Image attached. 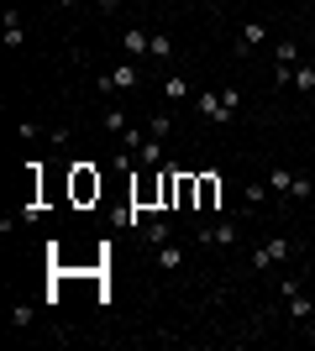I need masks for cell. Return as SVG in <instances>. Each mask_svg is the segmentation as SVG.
Returning <instances> with one entry per match:
<instances>
[{"mask_svg": "<svg viewBox=\"0 0 315 351\" xmlns=\"http://www.w3.org/2000/svg\"><path fill=\"white\" fill-rule=\"evenodd\" d=\"M268 189L273 194H289V199H310L315 184H310V178H300V173H289V168H268Z\"/></svg>", "mask_w": 315, "mask_h": 351, "instance_id": "6da1fadb", "label": "cell"}, {"mask_svg": "<svg viewBox=\"0 0 315 351\" xmlns=\"http://www.w3.org/2000/svg\"><path fill=\"white\" fill-rule=\"evenodd\" d=\"M289 252H294V241H289V236H268V241L253 252V267H257V273H268V267L289 263Z\"/></svg>", "mask_w": 315, "mask_h": 351, "instance_id": "7a4b0ae2", "label": "cell"}, {"mask_svg": "<svg viewBox=\"0 0 315 351\" xmlns=\"http://www.w3.org/2000/svg\"><path fill=\"white\" fill-rule=\"evenodd\" d=\"M195 110L210 121V126H231V110H226V100H221V89H205V95H195Z\"/></svg>", "mask_w": 315, "mask_h": 351, "instance_id": "3957f363", "label": "cell"}, {"mask_svg": "<svg viewBox=\"0 0 315 351\" xmlns=\"http://www.w3.org/2000/svg\"><path fill=\"white\" fill-rule=\"evenodd\" d=\"M279 293H284V309H289V320H310V293H300V283H294V278H284V283H279Z\"/></svg>", "mask_w": 315, "mask_h": 351, "instance_id": "277c9868", "label": "cell"}, {"mask_svg": "<svg viewBox=\"0 0 315 351\" xmlns=\"http://www.w3.org/2000/svg\"><path fill=\"white\" fill-rule=\"evenodd\" d=\"M132 84H137V63H121L105 79H95V89H105V95H121V89H132Z\"/></svg>", "mask_w": 315, "mask_h": 351, "instance_id": "5b68a950", "label": "cell"}, {"mask_svg": "<svg viewBox=\"0 0 315 351\" xmlns=\"http://www.w3.org/2000/svg\"><path fill=\"white\" fill-rule=\"evenodd\" d=\"M100 194V173H90V162H74V199H95Z\"/></svg>", "mask_w": 315, "mask_h": 351, "instance_id": "8992f818", "label": "cell"}, {"mask_svg": "<svg viewBox=\"0 0 315 351\" xmlns=\"http://www.w3.org/2000/svg\"><path fill=\"white\" fill-rule=\"evenodd\" d=\"M237 236H242V226H237V220H221V226L200 231V241H205V247H237Z\"/></svg>", "mask_w": 315, "mask_h": 351, "instance_id": "52a82bcc", "label": "cell"}, {"mask_svg": "<svg viewBox=\"0 0 315 351\" xmlns=\"http://www.w3.org/2000/svg\"><path fill=\"white\" fill-rule=\"evenodd\" d=\"M121 47H126V58H148L152 53V32H142V27L121 32Z\"/></svg>", "mask_w": 315, "mask_h": 351, "instance_id": "ba28073f", "label": "cell"}, {"mask_svg": "<svg viewBox=\"0 0 315 351\" xmlns=\"http://www.w3.org/2000/svg\"><path fill=\"white\" fill-rule=\"evenodd\" d=\"M0 32H5V47H21V43H27V27H21V11H5Z\"/></svg>", "mask_w": 315, "mask_h": 351, "instance_id": "9c48e42d", "label": "cell"}, {"mask_svg": "<svg viewBox=\"0 0 315 351\" xmlns=\"http://www.w3.org/2000/svg\"><path fill=\"white\" fill-rule=\"evenodd\" d=\"M215 194H221V178H210V173H200V210H215Z\"/></svg>", "mask_w": 315, "mask_h": 351, "instance_id": "30bf717a", "label": "cell"}, {"mask_svg": "<svg viewBox=\"0 0 315 351\" xmlns=\"http://www.w3.org/2000/svg\"><path fill=\"white\" fill-rule=\"evenodd\" d=\"M289 84H294V89H300V95H310V89H315V63H294V79H289Z\"/></svg>", "mask_w": 315, "mask_h": 351, "instance_id": "8fae6325", "label": "cell"}, {"mask_svg": "<svg viewBox=\"0 0 315 351\" xmlns=\"http://www.w3.org/2000/svg\"><path fill=\"white\" fill-rule=\"evenodd\" d=\"M257 43H268V37H263V21H247V27H242V43H237V53H253Z\"/></svg>", "mask_w": 315, "mask_h": 351, "instance_id": "7c38bea8", "label": "cell"}, {"mask_svg": "<svg viewBox=\"0 0 315 351\" xmlns=\"http://www.w3.org/2000/svg\"><path fill=\"white\" fill-rule=\"evenodd\" d=\"M142 241H148V247H163V241H168V220L163 215L148 220V226H142Z\"/></svg>", "mask_w": 315, "mask_h": 351, "instance_id": "4fadbf2b", "label": "cell"}, {"mask_svg": "<svg viewBox=\"0 0 315 351\" xmlns=\"http://www.w3.org/2000/svg\"><path fill=\"white\" fill-rule=\"evenodd\" d=\"M179 263H184V252L174 247V241H163V247H158V267H163V273H179Z\"/></svg>", "mask_w": 315, "mask_h": 351, "instance_id": "5bb4252c", "label": "cell"}, {"mask_svg": "<svg viewBox=\"0 0 315 351\" xmlns=\"http://www.w3.org/2000/svg\"><path fill=\"white\" fill-rule=\"evenodd\" d=\"M148 58H158V63L174 58V37H168V32H152V53H148Z\"/></svg>", "mask_w": 315, "mask_h": 351, "instance_id": "9a60e30c", "label": "cell"}, {"mask_svg": "<svg viewBox=\"0 0 315 351\" xmlns=\"http://www.w3.org/2000/svg\"><path fill=\"white\" fill-rule=\"evenodd\" d=\"M137 158L148 162V168H158V162H163V142H158V136H148V142L137 147Z\"/></svg>", "mask_w": 315, "mask_h": 351, "instance_id": "2e32d148", "label": "cell"}, {"mask_svg": "<svg viewBox=\"0 0 315 351\" xmlns=\"http://www.w3.org/2000/svg\"><path fill=\"white\" fill-rule=\"evenodd\" d=\"M100 126H105V132H126L132 121H126V110H121V105H110V110L100 116Z\"/></svg>", "mask_w": 315, "mask_h": 351, "instance_id": "e0dca14e", "label": "cell"}, {"mask_svg": "<svg viewBox=\"0 0 315 351\" xmlns=\"http://www.w3.org/2000/svg\"><path fill=\"white\" fill-rule=\"evenodd\" d=\"M163 100H189V84H184L179 73H168V79H163Z\"/></svg>", "mask_w": 315, "mask_h": 351, "instance_id": "ac0fdd59", "label": "cell"}, {"mask_svg": "<svg viewBox=\"0 0 315 351\" xmlns=\"http://www.w3.org/2000/svg\"><path fill=\"white\" fill-rule=\"evenodd\" d=\"M168 132H174V121H168V116H163V110H158V116H152V121H148V136H158V142H163V136H168Z\"/></svg>", "mask_w": 315, "mask_h": 351, "instance_id": "d6986e66", "label": "cell"}, {"mask_svg": "<svg viewBox=\"0 0 315 351\" xmlns=\"http://www.w3.org/2000/svg\"><path fill=\"white\" fill-rule=\"evenodd\" d=\"M142 142H148V132H137V126H126V132H121V147H126V152H137Z\"/></svg>", "mask_w": 315, "mask_h": 351, "instance_id": "ffe728a7", "label": "cell"}, {"mask_svg": "<svg viewBox=\"0 0 315 351\" xmlns=\"http://www.w3.org/2000/svg\"><path fill=\"white\" fill-rule=\"evenodd\" d=\"M11 325H16V330H27V325H32V304H16L11 309Z\"/></svg>", "mask_w": 315, "mask_h": 351, "instance_id": "44dd1931", "label": "cell"}, {"mask_svg": "<svg viewBox=\"0 0 315 351\" xmlns=\"http://www.w3.org/2000/svg\"><path fill=\"white\" fill-rule=\"evenodd\" d=\"M221 100H226V110L237 116V110H242V89H231V84H226V89H221Z\"/></svg>", "mask_w": 315, "mask_h": 351, "instance_id": "7402d4cb", "label": "cell"}, {"mask_svg": "<svg viewBox=\"0 0 315 351\" xmlns=\"http://www.w3.org/2000/svg\"><path fill=\"white\" fill-rule=\"evenodd\" d=\"M242 199H247V205H263V184H242Z\"/></svg>", "mask_w": 315, "mask_h": 351, "instance_id": "603a6c76", "label": "cell"}, {"mask_svg": "<svg viewBox=\"0 0 315 351\" xmlns=\"http://www.w3.org/2000/svg\"><path fill=\"white\" fill-rule=\"evenodd\" d=\"M116 5H121V0H100V11H116Z\"/></svg>", "mask_w": 315, "mask_h": 351, "instance_id": "cb8c5ba5", "label": "cell"}, {"mask_svg": "<svg viewBox=\"0 0 315 351\" xmlns=\"http://www.w3.org/2000/svg\"><path fill=\"white\" fill-rule=\"evenodd\" d=\"M58 5H79V0H58Z\"/></svg>", "mask_w": 315, "mask_h": 351, "instance_id": "d4e9b609", "label": "cell"}]
</instances>
